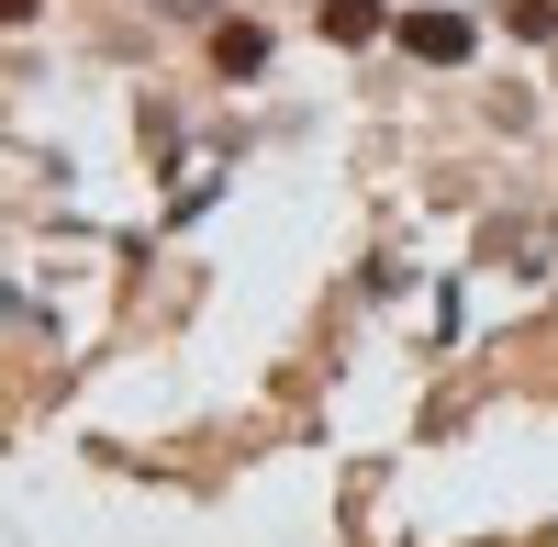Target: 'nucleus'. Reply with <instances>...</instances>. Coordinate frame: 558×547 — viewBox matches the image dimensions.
<instances>
[{
    "label": "nucleus",
    "instance_id": "1",
    "mask_svg": "<svg viewBox=\"0 0 558 547\" xmlns=\"http://www.w3.org/2000/svg\"><path fill=\"white\" fill-rule=\"evenodd\" d=\"M402 34H413V45H425V57H458V45H470V23H447V12H413Z\"/></svg>",
    "mask_w": 558,
    "mask_h": 547
}]
</instances>
